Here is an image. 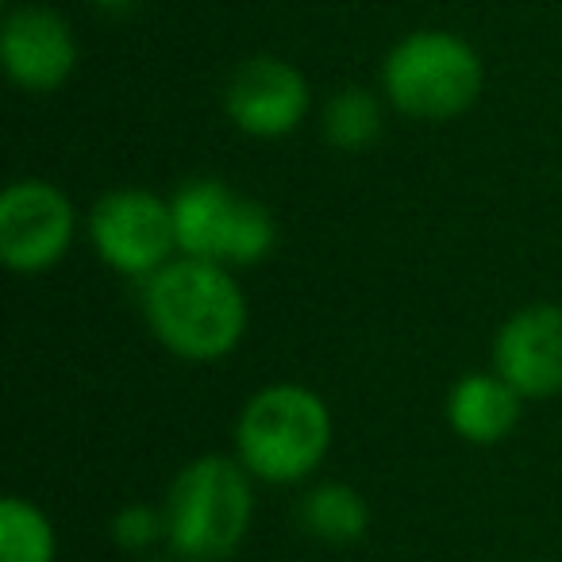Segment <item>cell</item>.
<instances>
[{
	"mask_svg": "<svg viewBox=\"0 0 562 562\" xmlns=\"http://www.w3.org/2000/svg\"><path fill=\"white\" fill-rule=\"evenodd\" d=\"M158 536H166V513H155L150 505H127L112 520V539L124 551H147Z\"/></svg>",
	"mask_w": 562,
	"mask_h": 562,
	"instance_id": "15",
	"label": "cell"
},
{
	"mask_svg": "<svg viewBox=\"0 0 562 562\" xmlns=\"http://www.w3.org/2000/svg\"><path fill=\"white\" fill-rule=\"evenodd\" d=\"M493 367L520 397L562 393V308L531 305L497 331Z\"/></svg>",
	"mask_w": 562,
	"mask_h": 562,
	"instance_id": "10",
	"label": "cell"
},
{
	"mask_svg": "<svg viewBox=\"0 0 562 562\" xmlns=\"http://www.w3.org/2000/svg\"><path fill=\"white\" fill-rule=\"evenodd\" d=\"M89 4H97V9H104V12H124V9H132L135 0H89Z\"/></svg>",
	"mask_w": 562,
	"mask_h": 562,
	"instance_id": "16",
	"label": "cell"
},
{
	"mask_svg": "<svg viewBox=\"0 0 562 562\" xmlns=\"http://www.w3.org/2000/svg\"><path fill=\"white\" fill-rule=\"evenodd\" d=\"M224 109L239 132L255 139H281L308 116V81L285 58L258 55L235 66L227 81Z\"/></svg>",
	"mask_w": 562,
	"mask_h": 562,
	"instance_id": "8",
	"label": "cell"
},
{
	"mask_svg": "<svg viewBox=\"0 0 562 562\" xmlns=\"http://www.w3.org/2000/svg\"><path fill=\"white\" fill-rule=\"evenodd\" d=\"M143 313L150 331L189 362L224 359L247 331V301L227 266L189 255L150 273L143 285Z\"/></svg>",
	"mask_w": 562,
	"mask_h": 562,
	"instance_id": "1",
	"label": "cell"
},
{
	"mask_svg": "<svg viewBox=\"0 0 562 562\" xmlns=\"http://www.w3.org/2000/svg\"><path fill=\"white\" fill-rule=\"evenodd\" d=\"M178 250L220 266H255L278 243L270 209L216 178L189 181L170 201Z\"/></svg>",
	"mask_w": 562,
	"mask_h": 562,
	"instance_id": "5",
	"label": "cell"
},
{
	"mask_svg": "<svg viewBox=\"0 0 562 562\" xmlns=\"http://www.w3.org/2000/svg\"><path fill=\"white\" fill-rule=\"evenodd\" d=\"M301 520H305V528L313 531L321 543L347 547V543H359V539L367 536L370 505L359 490H351V485L328 482V485H316V490L305 497Z\"/></svg>",
	"mask_w": 562,
	"mask_h": 562,
	"instance_id": "12",
	"label": "cell"
},
{
	"mask_svg": "<svg viewBox=\"0 0 562 562\" xmlns=\"http://www.w3.org/2000/svg\"><path fill=\"white\" fill-rule=\"evenodd\" d=\"M55 528L40 505L4 497L0 505V562H55Z\"/></svg>",
	"mask_w": 562,
	"mask_h": 562,
	"instance_id": "13",
	"label": "cell"
},
{
	"mask_svg": "<svg viewBox=\"0 0 562 562\" xmlns=\"http://www.w3.org/2000/svg\"><path fill=\"white\" fill-rule=\"evenodd\" d=\"M250 470L224 454L189 462L166 497V539L186 562H224L239 551L250 528Z\"/></svg>",
	"mask_w": 562,
	"mask_h": 562,
	"instance_id": "2",
	"label": "cell"
},
{
	"mask_svg": "<svg viewBox=\"0 0 562 562\" xmlns=\"http://www.w3.org/2000/svg\"><path fill=\"white\" fill-rule=\"evenodd\" d=\"M0 58H4V70L20 89L50 93V89L66 86V78L78 66V43H74L70 24L55 9L24 4L4 20Z\"/></svg>",
	"mask_w": 562,
	"mask_h": 562,
	"instance_id": "9",
	"label": "cell"
},
{
	"mask_svg": "<svg viewBox=\"0 0 562 562\" xmlns=\"http://www.w3.org/2000/svg\"><path fill=\"white\" fill-rule=\"evenodd\" d=\"M89 232L104 262L127 278H150L178 250L173 209L147 189H116L101 196Z\"/></svg>",
	"mask_w": 562,
	"mask_h": 562,
	"instance_id": "6",
	"label": "cell"
},
{
	"mask_svg": "<svg viewBox=\"0 0 562 562\" xmlns=\"http://www.w3.org/2000/svg\"><path fill=\"white\" fill-rule=\"evenodd\" d=\"M520 401L501 374H467L447 397V424L467 443H501L520 420Z\"/></svg>",
	"mask_w": 562,
	"mask_h": 562,
	"instance_id": "11",
	"label": "cell"
},
{
	"mask_svg": "<svg viewBox=\"0 0 562 562\" xmlns=\"http://www.w3.org/2000/svg\"><path fill=\"white\" fill-rule=\"evenodd\" d=\"M390 101L413 120H454L482 93V58L451 32H413L382 66Z\"/></svg>",
	"mask_w": 562,
	"mask_h": 562,
	"instance_id": "4",
	"label": "cell"
},
{
	"mask_svg": "<svg viewBox=\"0 0 562 562\" xmlns=\"http://www.w3.org/2000/svg\"><path fill=\"white\" fill-rule=\"evenodd\" d=\"M382 135V104L374 93L351 86L339 89L324 109V139L339 150H367Z\"/></svg>",
	"mask_w": 562,
	"mask_h": 562,
	"instance_id": "14",
	"label": "cell"
},
{
	"mask_svg": "<svg viewBox=\"0 0 562 562\" xmlns=\"http://www.w3.org/2000/svg\"><path fill=\"white\" fill-rule=\"evenodd\" d=\"M74 243V209L50 181H16L0 196V258L16 273L50 270Z\"/></svg>",
	"mask_w": 562,
	"mask_h": 562,
	"instance_id": "7",
	"label": "cell"
},
{
	"mask_svg": "<svg viewBox=\"0 0 562 562\" xmlns=\"http://www.w3.org/2000/svg\"><path fill=\"white\" fill-rule=\"evenodd\" d=\"M331 443L328 405L305 385H270L255 393L235 424L239 462L262 482L290 485L313 474Z\"/></svg>",
	"mask_w": 562,
	"mask_h": 562,
	"instance_id": "3",
	"label": "cell"
},
{
	"mask_svg": "<svg viewBox=\"0 0 562 562\" xmlns=\"http://www.w3.org/2000/svg\"><path fill=\"white\" fill-rule=\"evenodd\" d=\"M150 562H170V559H150Z\"/></svg>",
	"mask_w": 562,
	"mask_h": 562,
	"instance_id": "17",
	"label": "cell"
}]
</instances>
